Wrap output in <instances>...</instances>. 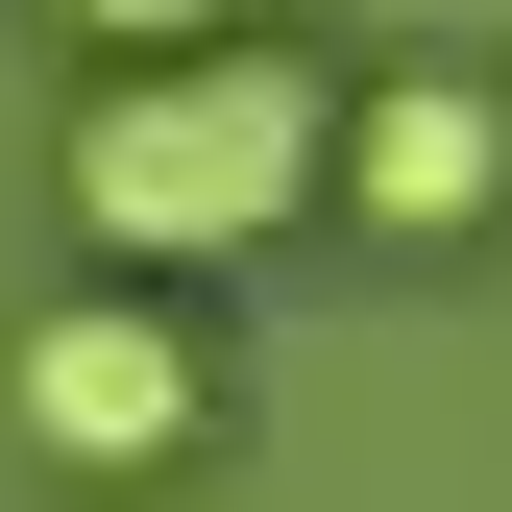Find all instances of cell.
Wrapping results in <instances>:
<instances>
[{
    "instance_id": "2",
    "label": "cell",
    "mask_w": 512,
    "mask_h": 512,
    "mask_svg": "<svg viewBox=\"0 0 512 512\" xmlns=\"http://www.w3.org/2000/svg\"><path fill=\"white\" fill-rule=\"evenodd\" d=\"M196 415H220V366H196V317H171L147 269L0 317V439H25L49 488H171V464H196Z\"/></svg>"
},
{
    "instance_id": "1",
    "label": "cell",
    "mask_w": 512,
    "mask_h": 512,
    "mask_svg": "<svg viewBox=\"0 0 512 512\" xmlns=\"http://www.w3.org/2000/svg\"><path fill=\"white\" fill-rule=\"evenodd\" d=\"M317 196H342V74L317 49H269V25L98 49V98H74V244L98 269H244Z\"/></svg>"
},
{
    "instance_id": "4",
    "label": "cell",
    "mask_w": 512,
    "mask_h": 512,
    "mask_svg": "<svg viewBox=\"0 0 512 512\" xmlns=\"http://www.w3.org/2000/svg\"><path fill=\"white\" fill-rule=\"evenodd\" d=\"M49 25H74V49H220L244 0H49Z\"/></svg>"
},
{
    "instance_id": "3",
    "label": "cell",
    "mask_w": 512,
    "mask_h": 512,
    "mask_svg": "<svg viewBox=\"0 0 512 512\" xmlns=\"http://www.w3.org/2000/svg\"><path fill=\"white\" fill-rule=\"evenodd\" d=\"M342 220H391V244H488L512 220V74L488 49H415V74L342 98Z\"/></svg>"
}]
</instances>
